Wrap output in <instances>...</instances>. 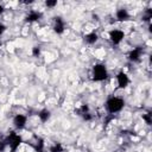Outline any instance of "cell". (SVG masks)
I'll list each match as a JSON object with an SVG mask.
<instances>
[{"label": "cell", "mask_w": 152, "mask_h": 152, "mask_svg": "<svg viewBox=\"0 0 152 152\" xmlns=\"http://www.w3.org/2000/svg\"><path fill=\"white\" fill-rule=\"evenodd\" d=\"M50 152H62V146L59 144H57L50 148Z\"/></svg>", "instance_id": "obj_13"}, {"label": "cell", "mask_w": 152, "mask_h": 152, "mask_svg": "<svg viewBox=\"0 0 152 152\" xmlns=\"http://www.w3.org/2000/svg\"><path fill=\"white\" fill-rule=\"evenodd\" d=\"M20 142H21V139H20V137L19 135H12V138L10 139V142H8V145H10V147H11V150L14 152L18 147H19V145H20Z\"/></svg>", "instance_id": "obj_6"}, {"label": "cell", "mask_w": 152, "mask_h": 152, "mask_svg": "<svg viewBox=\"0 0 152 152\" xmlns=\"http://www.w3.org/2000/svg\"><path fill=\"white\" fill-rule=\"evenodd\" d=\"M124 106H125V101L121 97H118V96L110 97L106 103L107 110L109 113H118L124 108Z\"/></svg>", "instance_id": "obj_1"}, {"label": "cell", "mask_w": 152, "mask_h": 152, "mask_svg": "<svg viewBox=\"0 0 152 152\" xmlns=\"http://www.w3.org/2000/svg\"><path fill=\"white\" fill-rule=\"evenodd\" d=\"M116 82H118L119 88L124 89V88H126L129 84V78H128V76L124 71H121V72H119L116 75Z\"/></svg>", "instance_id": "obj_5"}, {"label": "cell", "mask_w": 152, "mask_h": 152, "mask_svg": "<svg viewBox=\"0 0 152 152\" xmlns=\"http://www.w3.org/2000/svg\"><path fill=\"white\" fill-rule=\"evenodd\" d=\"M5 31H6V26H5L4 24H1V23H0V36H1Z\"/></svg>", "instance_id": "obj_15"}, {"label": "cell", "mask_w": 152, "mask_h": 152, "mask_svg": "<svg viewBox=\"0 0 152 152\" xmlns=\"http://www.w3.org/2000/svg\"><path fill=\"white\" fill-rule=\"evenodd\" d=\"M139 57H140V50H138V49L133 50V51L129 53V59H131V61H138Z\"/></svg>", "instance_id": "obj_11"}, {"label": "cell", "mask_w": 152, "mask_h": 152, "mask_svg": "<svg viewBox=\"0 0 152 152\" xmlns=\"http://www.w3.org/2000/svg\"><path fill=\"white\" fill-rule=\"evenodd\" d=\"M84 39H86V42H87L88 44H94V43L97 40V34H96L95 32L88 33V34L84 37Z\"/></svg>", "instance_id": "obj_9"}, {"label": "cell", "mask_w": 152, "mask_h": 152, "mask_svg": "<svg viewBox=\"0 0 152 152\" xmlns=\"http://www.w3.org/2000/svg\"><path fill=\"white\" fill-rule=\"evenodd\" d=\"M129 18V14L127 12V10L125 8H120L116 11V19L120 20V21H124V20H127Z\"/></svg>", "instance_id": "obj_7"}, {"label": "cell", "mask_w": 152, "mask_h": 152, "mask_svg": "<svg viewBox=\"0 0 152 152\" xmlns=\"http://www.w3.org/2000/svg\"><path fill=\"white\" fill-rule=\"evenodd\" d=\"M1 12H2V6L0 5V13H1Z\"/></svg>", "instance_id": "obj_16"}, {"label": "cell", "mask_w": 152, "mask_h": 152, "mask_svg": "<svg viewBox=\"0 0 152 152\" xmlns=\"http://www.w3.org/2000/svg\"><path fill=\"white\" fill-rule=\"evenodd\" d=\"M45 4H46L48 7H53V6L57 5V1H56V0H53V1H46Z\"/></svg>", "instance_id": "obj_14"}, {"label": "cell", "mask_w": 152, "mask_h": 152, "mask_svg": "<svg viewBox=\"0 0 152 152\" xmlns=\"http://www.w3.org/2000/svg\"><path fill=\"white\" fill-rule=\"evenodd\" d=\"M49 118H50V112H49L48 109H44V110H42V112L39 113V119H40L43 122L48 121Z\"/></svg>", "instance_id": "obj_10"}, {"label": "cell", "mask_w": 152, "mask_h": 152, "mask_svg": "<svg viewBox=\"0 0 152 152\" xmlns=\"http://www.w3.org/2000/svg\"><path fill=\"white\" fill-rule=\"evenodd\" d=\"M53 30H55V32H56V33H62V32L64 31V23H63V20H62L59 17H58V18H56Z\"/></svg>", "instance_id": "obj_8"}, {"label": "cell", "mask_w": 152, "mask_h": 152, "mask_svg": "<svg viewBox=\"0 0 152 152\" xmlns=\"http://www.w3.org/2000/svg\"><path fill=\"white\" fill-rule=\"evenodd\" d=\"M125 37V33L121 31V30H113L109 32V39L112 40L113 44H119L122 42Z\"/></svg>", "instance_id": "obj_3"}, {"label": "cell", "mask_w": 152, "mask_h": 152, "mask_svg": "<svg viewBox=\"0 0 152 152\" xmlns=\"http://www.w3.org/2000/svg\"><path fill=\"white\" fill-rule=\"evenodd\" d=\"M26 122H27V118L23 114H17L14 118H13V125L17 129H21L26 126Z\"/></svg>", "instance_id": "obj_4"}, {"label": "cell", "mask_w": 152, "mask_h": 152, "mask_svg": "<svg viewBox=\"0 0 152 152\" xmlns=\"http://www.w3.org/2000/svg\"><path fill=\"white\" fill-rule=\"evenodd\" d=\"M39 17H40V14L39 13H37V12H32V13H30L28 15H27V21H36L37 19H39Z\"/></svg>", "instance_id": "obj_12"}, {"label": "cell", "mask_w": 152, "mask_h": 152, "mask_svg": "<svg viewBox=\"0 0 152 152\" xmlns=\"http://www.w3.org/2000/svg\"><path fill=\"white\" fill-rule=\"evenodd\" d=\"M108 76V70L103 64H95L93 66V77L95 81H103Z\"/></svg>", "instance_id": "obj_2"}]
</instances>
